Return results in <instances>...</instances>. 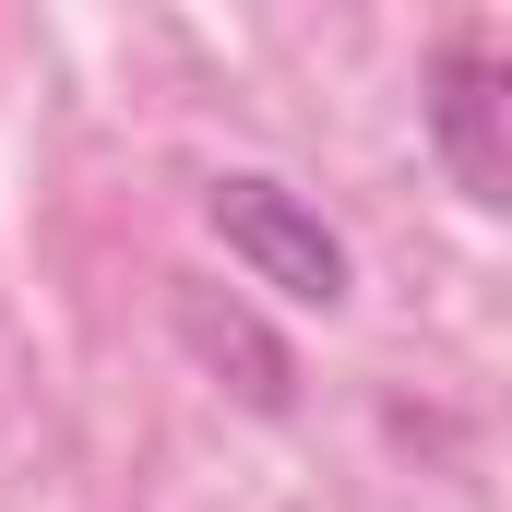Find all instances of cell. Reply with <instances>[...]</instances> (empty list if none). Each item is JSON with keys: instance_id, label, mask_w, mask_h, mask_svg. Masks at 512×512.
<instances>
[{"instance_id": "obj_1", "label": "cell", "mask_w": 512, "mask_h": 512, "mask_svg": "<svg viewBox=\"0 0 512 512\" xmlns=\"http://www.w3.org/2000/svg\"><path fill=\"white\" fill-rule=\"evenodd\" d=\"M203 215H215V239H227V262L251 274V286H274V298H298V310H346V286H358V262H346V239L286 191V179H262V167H227L215 191H203Z\"/></svg>"}, {"instance_id": "obj_2", "label": "cell", "mask_w": 512, "mask_h": 512, "mask_svg": "<svg viewBox=\"0 0 512 512\" xmlns=\"http://www.w3.org/2000/svg\"><path fill=\"white\" fill-rule=\"evenodd\" d=\"M429 143L453 167L465 203H512V143H501V48L489 36H453L441 72H429Z\"/></svg>"}, {"instance_id": "obj_3", "label": "cell", "mask_w": 512, "mask_h": 512, "mask_svg": "<svg viewBox=\"0 0 512 512\" xmlns=\"http://www.w3.org/2000/svg\"><path fill=\"white\" fill-rule=\"evenodd\" d=\"M179 346H191L203 370H239V393H251V405H286V358L262 346L251 310H227L215 286H191V298H179Z\"/></svg>"}]
</instances>
